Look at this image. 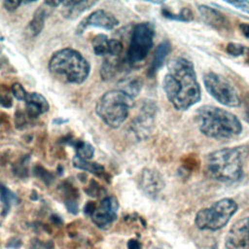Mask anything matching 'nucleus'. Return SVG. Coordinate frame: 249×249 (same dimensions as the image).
Returning a JSON list of instances; mask_svg holds the SVG:
<instances>
[{"label":"nucleus","instance_id":"nucleus-10","mask_svg":"<svg viewBox=\"0 0 249 249\" xmlns=\"http://www.w3.org/2000/svg\"><path fill=\"white\" fill-rule=\"evenodd\" d=\"M119 208L118 200L115 196H108L101 200L90 215L93 223L100 229H108L117 219V211Z\"/></svg>","mask_w":249,"mask_h":249},{"label":"nucleus","instance_id":"nucleus-38","mask_svg":"<svg viewBox=\"0 0 249 249\" xmlns=\"http://www.w3.org/2000/svg\"><path fill=\"white\" fill-rule=\"evenodd\" d=\"M66 122H67V120H63V119H60V118H57V119L53 120L54 124H64Z\"/></svg>","mask_w":249,"mask_h":249},{"label":"nucleus","instance_id":"nucleus-4","mask_svg":"<svg viewBox=\"0 0 249 249\" xmlns=\"http://www.w3.org/2000/svg\"><path fill=\"white\" fill-rule=\"evenodd\" d=\"M49 69L68 83L81 84L88 78L90 66L79 52L66 48L53 53L49 62Z\"/></svg>","mask_w":249,"mask_h":249},{"label":"nucleus","instance_id":"nucleus-31","mask_svg":"<svg viewBox=\"0 0 249 249\" xmlns=\"http://www.w3.org/2000/svg\"><path fill=\"white\" fill-rule=\"evenodd\" d=\"M65 205H66L67 209L69 210V212H71V213H73V214H77V213H78L79 207H78V203H77L75 200H73V199H68V200H66Z\"/></svg>","mask_w":249,"mask_h":249},{"label":"nucleus","instance_id":"nucleus-35","mask_svg":"<svg viewBox=\"0 0 249 249\" xmlns=\"http://www.w3.org/2000/svg\"><path fill=\"white\" fill-rule=\"evenodd\" d=\"M127 249H141V244L135 239H130L127 242Z\"/></svg>","mask_w":249,"mask_h":249},{"label":"nucleus","instance_id":"nucleus-33","mask_svg":"<svg viewBox=\"0 0 249 249\" xmlns=\"http://www.w3.org/2000/svg\"><path fill=\"white\" fill-rule=\"evenodd\" d=\"M239 30L243 34V36L249 40V23H246V22L240 23Z\"/></svg>","mask_w":249,"mask_h":249},{"label":"nucleus","instance_id":"nucleus-5","mask_svg":"<svg viewBox=\"0 0 249 249\" xmlns=\"http://www.w3.org/2000/svg\"><path fill=\"white\" fill-rule=\"evenodd\" d=\"M133 105L132 97L120 89H113L105 92L98 99L95 112L107 125L117 128L126 120Z\"/></svg>","mask_w":249,"mask_h":249},{"label":"nucleus","instance_id":"nucleus-36","mask_svg":"<svg viewBox=\"0 0 249 249\" xmlns=\"http://www.w3.org/2000/svg\"><path fill=\"white\" fill-rule=\"evenodd\" d=\"M63 1H46L44 4H46L47 6L51 7V8H55L57 6H59L60 4H62Z\"/></svg>","mask_w":249,"mask_h":249},{"label":"nucleus","instance_id":"nucleus-15","mask_svg":"<svg viewBox=\"0 0 249 249\" xmlns=\"http://www.w3.org/2000/svg\"><path fill=\"white\" fill-rule=\"evenodd\" d=\"M198 12L206 24L216 28L217 30L227 28L228 20L219 11L205 5H199Z\"/></svg>","mask_w":249,"mask_h":249},{"label":"nucleus","instance_id":"nucleus-25","mask_svg":"<svg viewBox=\"0 0 249 249\" xmlns=\"http://www.w3.org/2000/svg\"><path fill=\"white\" fill-rule=\"evenodd\" d=\"M0 199L3 202L6 211L9 210L13 202L17 201L16 196L7 187L3 185H0Z\"/></svg>","mask_w":249,"mask_h":249},{"label":"nucleus","instance_id":"nucleus-14","mask_svg":"<svg viewBox=\"0 0 249 249\" xmlns=\"http://www.w3.org/2000/svg\"><path fill=\"white\" fill-rule=\"evenodd\" d=\"M96 4L95 1H81V0H68L62 2V16L67 19H75L85 11L90 9Z\"/></svg>","mask_w":249,"mask_h":249},{"label":"nucleus","instance_id":"nucleus-16","mask_svg":"<svg viewBox=\"0 0 249 249\" xmlns=\"http://www.w3.org/2000/svg\"><path fill=\"white\" fill-rule=\"evenodd\" d=\"M170 50H171V45H170L169 41H167V40L162 41L157 47V49L154 53V56L151 61L150 67L148 69V75L150 77H153L158 72V70L162 66Z\"/></svg>","mask_w":249,"mask_h":249},{"label":"nucleus","instance_id":"nucleus-29","mask_svg":"<svg viewBox=\"0 0 249 249\" xmlns=\"http://www.w3.org/2000/svg\"><path fill=\"white\" fill-rule=\"evenodd\" d=\"M226 3L249 15V1H227Z\"/></svg>","mask_w":249,"mask_h":249},{"label":"nucleus","instance_id":"nucleus-27","mask_svg":"<svg viewBox=\"0 0 249 249\" xmlns=\"http://www.w3.org/2000/svg\"><path fill=\"white\" fill-rule=\"evenodd\" d=\"M11 90H12V94H13L18 100L25 101L28 92H26V90L24 89V88H23L19 83H15V84L12 86Z\"/></svg>","mask_w":249,"mask_h":249},{"label":"nucleus","instance_id":"nucleus-21","mask_svg":"<svg viewBox=\"0 0 249 249\" xmlns=\"http://www.w3.org/2000/svg\"><path fill=\"white\" fill-rule=\"evenodd\" d=\"M71 145H73L76 149V155L84 160H90L93 157L94 149L92 145L83 140H72Z\"/></svg>","mask_w":249,"mask_h":249},{"label":"nucleus","instance_id":"nucleus-22","mask_svg":"<svg viewBox=\"0 0 249 249\" xmlns=\"http://www.w3.org/2000/svg\"><path fill=\"white\" fill-rule=\"evenodd\" d=\"M108 43L109 39L104 34L96 35L92 40L93 52L96 55L108 54Z\"/></svg>","mask_w":249,"mask_h":249},{"label":"nucleus","instance_id":"nucleus-13","mask_svg":"<svg viewBox=\"0 0 249 249\" xmlns=\"http://www.w3.org/2000/svg\"><path fill=\"white\" fill-rule=\"evenodd\" d=\"M26 115L30 118H37L49 110L47 99L38 92H28L25 99Z\"/></svg>","mask_w":249,"mask_h":249},{"label":"nucleus","instance_id":"nucleus-26","mask_svg":"<svg viewBox=\"0 0 249 249\" xmlns=\"http://www.w3.org/2000/svg\"><path fill=\"white\" fill-rule=\"evenodd\" d=\"M123 51V44L116 39H110L108 43V55L117 56Z\"/></svg>","mask_w":249,"mask_h":249},{"label":"nucleus","instance_id":"nucleus-18","mask_svg":"<svg viewBox=\"0 0 249 249\" xmlns=\"http://www.w3.org/2000/svg\"><path fill=\"white\" fill-rule=\"evenodd\" d=\"M73 166L85 171H89L97 176H102L105 172L103 165L97 162H91L87 160H84L77 155H75L73 158Z\"/></svg>","mask_w":249,"mask_h":249},{"label":"nucleus","instance_id":"nucleus-11","mask_svg":"<svg viewBox=\"0 0 249 249\" xmlns=\"http://www.w3.org/2000/svg\"><path fill=\"white\" fill-rule=\"evenodd\" d=\"M118 24L119 20L115 18V16L104 10H96L92 12L89 17L85 18L79 23V25L76 28V34H82L89 26L101 27L104 29L111 30L115 28Z\"/></svg>","mask_w":249,"mask_h":249},{"label":"nucleus","instance_id":"nucleus-28","mask_svg":"<svg viewBox=\"0 0 249 249\" xmlns=\"http://www.w3.org/2000/svg\"><path fill=\"white\" fill-rule=\"evenodd\" d=\"M34 173L40 177L44 182H46L47 184H49L50 182H52L53 180V176L50 172H48L44 167L42 166H36L34 167Z\"/></svg>","mask_w":249,"mask_h":249},{"label":"nucleus","instance_id":"nucleus-37","mask_svg":"<svg viewBox=\"0 0 249 249\" xmlns=\"http://www.w3.org/2000/svg\"><path fill=\"white\" fill-rule=\"evenodd\" d=\"M245 110H246V118H247V121L249 122V97H247V99L245 100Z\"/></svg>","mask_w":249,"mask_h":249},{"label":"nucleus","instance_id":"nucleus-34","mask_svg":"<svg viewBox=\"0 0 249 249\" xmlns=\"http://www.w3.org/2000/svg\"><path fill=\"white\" fill-rule=\"evenodd\" d=\"M95 207H96V204H95L93 201H89V202H88L87 205L85 206V212H86L87 214H89V215H91V214L93 213Z\"/></svg>","mask_w":249,"mask_h":249},{"label":"nucleus","instance_id":"nucleus-19","mask_svg":"<svg viewBox=\"0 0 249 249\" xmlns=\"http://www.w3.org/2000/svg\"><path fill=\"white\" fill-rule=\"evenodd\" d=\"M119 85V89L124 91L132 98L137 96L142 89V81L139 78L124 79L121 81Z\"/></svg>","mask_w":249,"mask_h":249},{"label":"nucleus","instance_id":"nucleus-6","mask_svg":"<svg viewBox=\"0 0 249 249\" xmlns=\"http://www.w3.org/2000/svg\"><path fill=\"white\" fill-rule=\"evenodd\" d=\"M237 208V203L233 199L221 198L210 206L198 210L195 217V224L201 231H218L227 226Z\"/></svg>","mask_w":249,"mask_h":249},{"label":"nucleus","instance_id":"nucleus-8","mask_svg":"<svg viewBox=\"0 0 249 249\" xmlns=\"http://www.w3.org/2000/svg\"><path fill=\"white\" fill-rule=\"evenodd\" d=\"M155 29L150 22H141L134 26L127 50V62L135 64L143 61L154 43Z\"/></svg>","mask_w":249,"mask_h":249},{"label":"nucleus","instance_id":"nucleus-23","mask_svg":"<svg viewBox=\"0 0 249 249\" xmlns=\"http://www.w3.org/2000/svg\"><path fill=\"white\" fill-rule=\"evenodd\" d=\"M120 63L116 59H107L101 66V77L103 80H109L113 78L118 72Z\"/></svg>","mask_w":249,"mask_h":249},{"label":"nucleus","instance_id":"nucleus-3","mask_svg":"<svg viewBox=\"0 0 249 249\" xmlns=\"http://www.w3.org/2000/svg\"><path fill=\"white\" fill-rule=\"evenodd\" d=\"M247 153L245 146L216 150L207 156L206 172L221 182H236L242 177Z\"/></svg>","mask_w":249,"mask_h":249},{"label":"nucleus","instance_id":"nucleus-20","mask_svg":"<svg viewBox=\"0 0 249 249\" xmlns=\"http://www.w3.org/2000/svg\"><path fill=\"white\" fill-rule=\"evenodd\" d=\"M226 52L233 57H241V59L249 65V47L238 43H228L226 46Z\"/></svg>","mask_w":249,"mask_h":249},{"label":"nucleus","instance_id":"nucleus-7","mask_svg":"<svg viewBox=\"0 0 249 249\" xmlns=\"http://www.w3.org/2000/svg\"><path fill=\"white\" fill-rule=\"evenodd\" d=\"M203 84L207 92L220 104L228 107H237L241 103L235 87L223 75L207 72L203 76Z\"/></svg>","mask_w":249,"mask_h":249},{"label":"nucleus","instance_id":"nucleus-17","mask_svg":"<svg viewBox=\"0 0 249 249\" xmlns=\"http://www.w3.org/2000/svg\"><path fill=\"white\" fill-rule=\"evenodd\" d=\"M48 8H50V7L49 6L46 7V5L43 4L34 12L32 19L30 20L29 25H28V32L32 36H37L43 30L45 20L49 15Z\"/></svg>","mask_w":249,"mask_h":249},{"label":"nucleus","instance_id":"nucleus-9","mask_svg":"<svg viewBox=\"0 0 249 249\" xmlns=\"http://www.w3.org/2000/svg\"><path fill=\"white\" fill-rule=\"evenodd\" d=\"M227 249H249V216L236 221L225 237Z\"/></svg>","mask_w":249,"mask_h":249},{"label":"nucleus","instance_id":"nucleus-12","mask_svg":"<svg viewBox=\"0 0 249 249\" xmlns=\"http://www.w3.org/2000/svg\"><path fill=\"white\" fill-rule=\"evenodd\" d=\"M139 188L151 198H156L164 188L162 176L154 169H144L139 176Z\"/></svg>","mask_w":249,"mask_h":249},{"label":"nucleus","instance_id":"nucleus-30","mask_svg":"<svg viewBox=\"0 0 249 249\" xmlns=\"http://www.w3.org/2000/svg\"><path fill=\"white\" fill-rule=\"evenodd\" d=\"M20 1H13V0H6L3 2V7L7 10V11H15L16 9L18 8V6L20 5Z\"/></svg>","mask_w":249,"mask_h":249},{"label":"nucleus","instance_id":"nucleus-2","mask_svg":"<svg viewBox=\"0 0 249 249\" xmlns=\"http://www.w3.org/2000/svg\"><path fill=\"white\" fill-rule=\"evenodd\" d=\"M196 122L203 135L216 140L231 139L242 132V124L234 114L212 105L199 107Z\"/></svg>","mask_w":249,"mask_h":249},{"label":"nucleus","instance_id":"nucleus-32","mask_svg":"<svg viewBox=\"0 0 249 249\" xmlns=\"http://www.w3.org/2000/svg\"><path fill=\"white\" fill-rule=\"evenodd\" d=\"M16 124L18 128H22V125L25 124V117L21 112H17L16 114Z\"/></svg>","mask_w":249,"mask_h":249},{"label":"nucleus","instance_id":"nucleus-24","mask_svg":"<svg viewBox=\"0 0 249 249\" xmlns=\"http://www.w3.org/2000/svg\"><path fill=\"white\" fill-rule=\"evenodd\" d=\"M162 15H163V17H165L169 19H174V20L190 21L193 19V13L188 8L182 9L179 14H173L166 9H162Z\"/></svg>","mask_w":249,"mask_h":249},{"label":"nucleus","instance_id":"nucleus-1","mask_svg":"<svg viewBox=\"0 0 249 249\" xmlns=\"http://www.w3.org/2000/svg\"><path fill=\"white\" fill-rule=\"evenodd\" d=\"M162 89L169 102L178 111H186L197 103L201 90L193 62L182 56L172 58L167 64Z\"/></svg>","mask_w":249,"mask_h":249}]
</instances>
